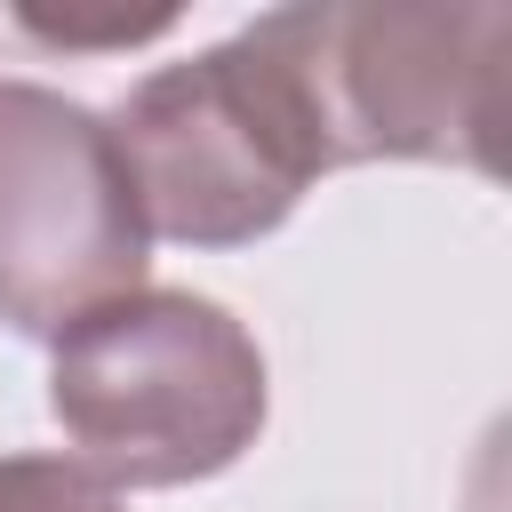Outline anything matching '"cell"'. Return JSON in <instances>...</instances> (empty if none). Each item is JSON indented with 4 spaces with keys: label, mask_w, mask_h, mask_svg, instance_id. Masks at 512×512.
<instances>
[{
    "label": "cell",
    "mask_w": 512,
    "mask_h": 512,
    "mask_svg": "<svg viewBox=\"0 0 512 512\" xmlns=\"http://www.w3.org/2000/svg\"><path fill=\"white\" fill-rule=\"evenodd\" d=\"M144 264L152 232L104 112L40 80H0V320L56 344L72 320L136 296Z\"/></svg>",
    "instance_id": "obj_4"
},
{
    "label": "cell",
    "mask_w": 512,
    "mask_h": 512,
    "mask_svg": "<svg viewBox=\"0 0 512 512\" xmlns=\"http://www.w3.org/2000/svg\"><path fill=\"white\" fill-rule=\"evenodd\" d=\"M248 40L280 64L320 176L360 160H448L504 168L512 120V8H384V0H312L272 8Z\"/></svg>",
    "instance_id": "obj_1"
},
{
    "label": "cell",
    "mask_w": 512,
    "mask_h": 512,
    "mask_svg": "<svg viewBox=\"0 0 512 512\" xmlns=\"http://www.w3.org/2000/svg\"><path fill=\"white\" fill-rule=\"evenodd\" d=\"M16 24L56 48H128L176 24V8H120V0H16Z\"/></svg>",
    "instance_id": "obj_5"
},
{
    "label": "cell",
    "mask_w": 512,
    "mask_h": 512,
    "mask_svg": "<svg viewBox=\"0 0 512 512\" xmlns=\"http://www.w3.org/2000/svg\"><path fill=\"white\" fill-rule=\"evenodd\" d=\"M104 128L120 144L144 232L184 240V248L264 240L320 176L312 128L280 64L248 32L144 72Z\"/></svg>",
    "instance_id": "obj_3"
},
{
    "label": "cell",
    "mask_w": 512,
    "mask_h": 512,
    "mask_svg": "<svg viewBox=\"0 0 512 512\" xmlns=\"http://www.w3.org/2000/svg\"><path fill=\"white\" fill-rule=\"evenodd\" d=\"M48 416L112 496L216 480L264 432V352L224 304L136 288L56 336Z\"/></svg>",
    "instance_id": "obj_2"
},
{
    "label": "cell",
    "mask_w": 512,
    "mask_h": 512,
    "mask_svg": "<svg viewBox=\"0 0 512 512\" xmlns=\"http://www.w3.org/2000/svg\"><path fill=\"white\" fill-rule=\"evenodd\" d=\"M0 512H120V496L64 456H0Z\"/></svg>",
    "instance_id": "obj_6"
}]
</instances>
